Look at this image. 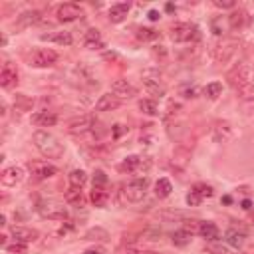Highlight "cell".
<instances>
[{
	"instance_id": "cell-27",
	"label": "cell",
	"mask_w": 254,
	"mask_h": 254,
	"mask_svg": "<svg viewBox=\"0 0 254 254\" xmlns=\"http://www.w3.org/2000/svg\"><path fill=\"white\" fill-rule=\"evenodd\" d=\"M107 199H109V193L105 187H93L91 191V203L95 207H105L107 205Z\"/></svg>"
},
{
	"instance_id": "cell-34",
	"label": "cell",
	"mask_w": 254,
	"mask_h": 254,
	"mask_svg": "<svg viewBox=\"0 0 254 254\" xmlns=\"http://www.w3.org/2000/svg\"><path fill=\"white\" fill-rule=\"evenodd\" d=\"M139 109L147 115H157L159 113V107H157V101L155 99H141L139 101Z\"/></svg>"
},
{
	"instance_id": "cell-41",
	"label": "cell",
	"mask_w": 254,
	"mask_h": 254,
	"mask_svg": "<svg viewBox=\"0 0 254 254\" xmlns=\"http://www.w3.org/2000/svg\"><path fill=\"white\" fill-rule=\"evenodd\" d=\"M201 201H203V199H201V197H199L195 191H191V193L187 195V205H189V207H197Z\"/></svg>"
},
{
	"instance_id": "cell-46",
	"label": "cell",
	"mask_w": 254,
	"mask_h": 254,
	"mask_svg": "<svg viewBox=\"0 0 254 254\" xmlns=\"http://www.w3.org/2000/svg\"><path fill=\"white\" fill-rule=\"evenodd\" d=\"M131 254H157L153 250H131Z\"/></svg>"
},
{
	"instance_id": "cell-16",
	"label": "cell",
	"mask_w": 254,
	"mask_h": 254,
	"mask_svg": "<svg viewBox=\"0 0 254 254\" xmlns=\"http://www.w3.org/2000/svg\"><path fill=\"white\" fill-rule=\"evenodd\" d=\"M32 123L38 125V127H52V125L58 123V115L54 111L44 109V111H38V113L32 115Z\"/></svg>"
},
{
	"instance_id": "cell-47",
	"label": "cell",
	"mask_w": 254,
	"mask_h": 254,
	"mask_svg": "<svg viewBox=\"0 0 254 254\" xmlns=\"http://www.w3.org/2000/svg\"><path fill=\"white\" fill-rule=\"evenodd\" d=\"M211 250H212V252H216V254H228L224 248H211Z\"/></svg>"
},
{
	"instance_id": "cell-26",
	"label": "cell",
	"mask_w": 254,
	"mask_h": 254,
	"mask_svg": "<svg viewBox=\"0 0 254 254\" xmlns=\"http://www.w3.org/2000/svg\"><path fill=\"white\" fill-rule=\"evenodd\" d=\"M40 20H42V12H40V10H28V12H24V14L18 18V26L26 28V26L38 24Z\"/></svg>"
},
{
	"instance_id": "cell-9",
	"label": "cell",
	"mask_w": 254,
	"mask_h": 254,
	"mask_svg": "<svg viewBox=\"0 0 254 254\" xmlns=\"http://www.w3.org/2000/svg\"><path fill=\"white\" fill-rule=\"evenodd\" d=\"M24 169L20 165H12V167H6L2 171V175H0V181H2L4 187H16L24 181Z\"/></svg>"
},
{
	"instance_id": "cell-31",
	"label": "cell",
	"mask_w": 254,
	"mask_h": 254,
	"mask_svg": "<svg viewBox=\"0 0 254 254\" xmlns=\"http://www.w3.org/2000/svg\"><path fill=\"white\" fill-rule=\"evenodd\" d=\"M32 103H34V99L24 95V93H16V97H14L16 111H28V109H32Z\"/></svg>"
},
{
	"instance_id": "cell-28",
	"label": "cell",
	"mask_w": 254,
	"mask_h": 254,
	"mask_svg": "<svg viewBox=\"0 0 254 254\" xmlns=\"http://www.w3.org/2000/svg\"><path fill=\"white\" fill-rule=\"evenodd\" d=\"M244 22H246V12H244V10H234V12L228 16V26H230L232 30L242 28Z\"/></svg>"
},
{
	"instance_id": "cell-1",
	"label": "cell",
	"mask_w": 254,
	"mask_h": 254,
	"mask_svg": "<svg viewBox=\"0 0 254 254\" xmlns=\"http://www.w3.org/2000/svg\"><path fill=\"white\" fill-rule=\"evenodd\" d=\"M32 141H34V147L48 159H60L64 155V145L48 131L40 129L32 135Z\"/></svg>"
},
{
	"instance_id": "cell-11",
	"label": "cell",
	"mask_w": 254,
	"mask_h": 254,
	"mask_svg": "<svg viewBox=\"0 0 254 254\" xmlns=\"http://www.w3.org/2000/svg\"><path fill=\"white\" fill-rule=\"evenodd\" d=\"M111 93L115 97H119V99H131V97L137 95V89L129 82H127V80H115L111 84Z\"/></svg>"
},
{
	"instance_id": "cell-29",
	"label": "cell",
	"mask_w": 254,
	"mask_h": 254,
	"mask_svg": "<svg viewBox=\"0 0 254 254\" xmlns=\"http://www.w3.org/2000/svg\"><path fill=\"white\" fill-rule=\"evenodd\" d=\"M68 181H70V187L82 189V187L85 185V181H87V175H85L82 169H76V171H72V173L68 175Z\"/></svg>"
},
{
	"instance_id": "cell-7",
	"label": "cell",
	"mask_w": 254,
	"mask_h": 254,
	"mask_svg": "<svg viewBox=\"0 0 254 254\" xmlns=\"http://www.w3.org/2000/svg\"><path fill=\"white\" fill-rule=\"evenodd\" d=\"M93 127H95L93 115H80V117H74L68 121V131L74 135H84V133L91 131Z\"/></svg>"
},
{
	"instance_id": "cell-19",
	"label": "cell",
	"mask_w": 254,
	"mask_h": 254,
	"mask_svg": "<svg viewBox=\"0 0 254 254\" xmlns=\"http://www.w3.org/2000/svg\"><path fill=\"white\" fill-rule=\"evenodd\" d=\"M127 14H129V4H127V2H119V4H113L109 8V20L113 24L123 22L127 18Z\"/></svg>"
},
{
	"instance_id": "cell-36",
	"label": "cell",
	"mask_w": 254,
	"mask_h": 254,
	"mask_svg": "<svg viewBox=\"0 0 254 254\" xmlns=\"http://www.w3.org/2000/svg\"><path fill=\"white\" fill-rule=\"evenodd\" d=\"M6 252L8 254H28V246L24 244V242H12V244H8L6 246Z\"/></svg>"
},
{
	"instance_id": "cell-44",
	"label": "cell",
	"mask_w": 254,
	"mask_h": 254,
	"mask_svg": "<svg viewBox=\"0 0 254 254\" xmlns=\"http://www.w3.org/2000/svg\"><path fill=\"white\" fill-rule=\"evenodd\" d=\"M183 95H185L187 99L197 97V89H195V87H183Z\"/></svg>"
},
{
	"instance_id": "cell-2",
	"label": "cell",
	"mask_w": 254,
	"mask_h": 254,
	"mask_svg": "<svg viewBox=\"0 0 254 254\" xmlns=\"http://www.w3.org/2000/svg\"><path fill=\"white\" fill-rule=\"evenodd\" d=\"M36 212L42 218H50V220H66L68 218V211L64 205L52 201V199H40L36 203Z\"/></svg>"
},
{
	"instance_id": "cell-10",
	"label": "cell",
	"mask_w": 254,
	"mask_h": 254,
	"mask_svg": "<svg viewBox=\"0 0 254 254\" xmlns=\"http://www.w3.org/2000/svg\"><path fill=\"white\" fill-rule=\"evenodd\" d=\"M56 16H58V20H62V22H74V20H78V18L84 16V8H82L80 4L68 2V4H62V6L58 8Z\"/></svg>"
},
{
	"instance_id": "cell-20",
	"label": "cell",
	"mask_w": 254,
	"mask_h": 254,
	"mask_svg": "<svg viewBox=\"0 0 254 254\" xmlns=\"http://www.w3.org/2000/svg\"><path fill=\"white\" fill-rule=\"evenodd\" d=\"M42 40H48V42H54V44H58V46H70L72 42H74V38H72V34L70 32H52V34H44L42 36Z\"/></svg>"
},
{
	"instance_id": "cell-6",
	"label": "cell",
	"mask_w": 254,
	"mask_h": 254,
	"mask_svg": "<svg viewBox=\"0 0 254 254\" xmlns=\"http://www.w3.org/2000/svg\"><path fill=\"white\" fill-rule=\"evenodd\" d=\"M58 60H60L58 52L48 50V48H40V50H34V52L30 54V64H32L34 68H50V66H54Z\"/></svg>"
},
{
	"instance_id": "cell-42",
	"label": "cell",
	"mask_w": 254,
	"mask_h": 254,
	"mask_svg": "<svg viewBox=\"0 0 254 254\" xmlns=\"http://www.w3.org/2000/svg\"><path fill=\"white\" fill-rule=\"evenodd\" d=\"M214 6H216V8H222V10H224V8H234L236 4L232 2V0H224V2H222V0H214Z\"/></svg>"
},
{
	"instance_id": "cell-30",
	"label": "cell",
	"mask_w": 254,
	"mask_h": 254,
	"mask_svg": "<svg viewBox=\"0 0 254 254\" xmlns=\"http://www.w3.org/2000/svg\"><path fill=\"white\" fill-rule=\"evenodd\" d=\"M171 191H173V185H171V181H169V179H159V181L155 183V195H157L159 199L169 197V195H171Z\"/></svg>"
},
{
	"instance_id": "cell-18",
	"label": "cell",
	"mask_w": 254,
	"mask_h": 254,
	"mask_svg": "<svg viewBox=\"0 0 254 254\" xmlns=\"http://www.w3.org/2000/svg\"><path fill=\"white\" fill-rule=\"evenodd\" d=\"M199 234L205 238V240H209V242H214V240H218L220 238V230H218V226L214 224V222H201L199 224Z\"/></svg>"
},
{
	"instance_id": "cell-15",
	"label": "cell",
	"mask_w": 254,
	"mask_h": 254,
	"mask_svg": "<svg viewBox=\"0 0 254 254\" xmlns=\"http://www.w3.org/2000/svg\"><path fill=\"white\" fill-rule=\"evenodd\" d=\"M10 234L14 236L16 242H24V244L38 240V230L28 228V226H12L10 228Z\"/></svg>"
},
{
	"instance_id": "cell-40",
	"label": "cell",
	"mask_w": 254,
	"mask_h": 254,
	"mask_svg": "<svg viewBox=\"0 0 254 254\" xmlns=\"http://www.w3.org/2000/svg\"><path fill=\"white\" fill-rule=\"evenodd\" d=\"M107 185V175L103 171H95L93 175V187H105Z\"/></svg>"
},
{
	"instance_id": "cell-4",
	"label": "cell",
	"mask_w": 254,
	"mask_h": 254,
	"mask_svg": "<svg viewBox=\"0 0 254 254\" xmlns=\"http://www.w3.org/2000/svg\"><path fill=\"white\" fill-rule=\"evenodd\" d=\"M226 80L230 84V87L236 91L248 84H252V70L246 66V64H236L228 74H226Z\"/></svg>"
},
{
	"instance_id": "cell-33",
	"label": "cell",
	"mask_w": 254,
	"mask_h": 254,
	"mask_svg": "<svg viewBox=\"0 0 254 254\" xmlns=\"http://www.w3.org/2000/svg\"><path fill=\"white\" fill-rule=\"evenodd\" d=\"M205 95L209 97V99H216L220 93H222V84H218V82H212V84H207L205 85Z\"/></svg>"
},
{
	"instance_id": "cell-5",
	"label": "cell",
	"mask_w": 254,
	"mask_h": 254,
	"mask_svg": "<svg viewBox=\"0 0 254 254\" xmlns=\"http://www.w3.org/2000/svg\"><path fill=\"white\" fill-rule=\"evenodd\" d=\"M147 189H149V179L143 177V179H133L131 183H127L125 185V197L127 201H131V203H139L145 199L147 195Z\"/></svg>"
},
{
	"instance_id": "cell-3",
	"label": "cell",
	"mask_w": 254,
	"mask_h": 254,
	"mask_svg": "<svg viewBox=\"0 0 254 254\" xmlns=\"http://www.w3.org/2000/svg\"><path fill=\"white\" fill-rule=\"evenodd\" d=\"M171 38L175 42H197L201 38V32L195 24H189V22H177L171 26Z\"/></svg>"
},
{
	"instance_id": "cell-37",
	"label": "cell",
	"mask_w": 254,
	"mask_h": 254,
	"mask_svg": "<svg viewBox=\"0 0 254 254\" xmlns=\"http://www.w3.org/2000/svg\"><path fill=\"white\" fill-rule=\"evenodd\" d=\"M193 191H195L201 199H207V197H212V195H214L212 187H209V185H201V183H199V185H195V187H193Z\"/></svg>"
},
{
	"instance_id": "cell-12",
	"label": "cell",
	"mask_w": 254,
	"mask_h": 254,
	"mask_svg": "<svg viewBox=\"0 0 254 254\" xmlns=\"http://www.w3.org/2000/svg\"><path fill=\"white\" fill-rule=\"evenodd\" d=\"M143 85H145V89L151 93V95H159V97H163L165 95V87L161 85V80H159V76L155 74V72H145L143 74Z\"/></svg>"
},
{
	"instance_id": "cell-48",
	"label": "cell",
	"mask_w": 254,
	"mask_h": 254,
	"mask_svg": "<svg viewBox=\"0 0 254 254\" xmlns=\"http://www.w3.org/2000/svg\"><path fill=\"white\" fill-rule=\"evenodd\" d=\"M242 209H250V201H242Z\"/></svg>"
},
{
	"instance_id": "cell-39",
	"label": "cell",
	"mask_w": 254,
	"mask_h": 254,
	"mask_svg": "<svg viewBox=\"0 0 254 254\" xmlns=\"http://www.w3.org/2000/svg\"><path fill=\"white\" fill-rule=\"evenodd\" d=\"M137 36H139L141 40H155L159 34H157L155 30H151V28H141V30L137 32Z\"/></svg>"
},
{
	"instance_id": "cell-23",
	"label": "cell",
	"mask_w": 254,
	"mask_h": 254,
	"mask_svg": "<svg viewBox=\"0 0 254 254\" xmlns=\"http://www.w3.org/2000/svg\"><path fill=\"white\" fill-rule=\"evenodd\" d=\"M234 46H236V42H232V40H228V42H224V44L216 46V50H214V58H216L218 62L228 60V58L234 54Z\"/></svg>"
},
{
	"instance_id": "cell-21",
	"label": "cell",
	"mask_w": 254,
	"mask_h": 254,
	"mask_svg": "<svg viewBox=\"0 0 254 254\" xmlns=\"http://www.w3.org/2000/svg\"><path fill=\"white\" fill-rule=\"evenodd\" d=\"M212 133H214V139H216V141H226V139L232 137V127H230L228 121H218V123L214 125Z\"/></svg>"
},
{
	"instance_id": "cell-8",
	"label": "cell",
	"mask_w": 254,
	"mask_h": 254,
	"mask_svg": "<svg viewBox=\"0 0 254 254\" xmlns=\"http://www.w3.org/2000/svg\"><path fill=\"white\" fill-rule=\"evenodd\" d=\"M28 169L36 181H46V179H52L54 175H58V167H54L48 161H32V163H28Z\"/></svg>"
},
{
	"instance_id": "cell-24",
	"label": "cell",
	"mask_w": 254,
	"mask_h": 254,
	"mask_svg": "<svg viewBox=\"0 0 254 254\" xmlns=\"http://www.w3.org/2000/svg\"><path fill=\"white\" fill-rule=\"evenodd\" d=\"M224 240H226L228 246L240 248V246L244 244V232H240V230H236V228H228V230L224 232Z\"/></svg>"
},
{
	"instance_id": "cell-25",
	"label": "cell",
	"mask_w": 254,
	"mask_h": 254,
	"mask_svg": "<svg viewBox=\"0 0 254 254\" xmlns=\"http://www.w3.org/2000/svg\"><path fill=\"white\" fill-rule=\"evenodd\" d=\"M64 199H66V203H68V205L82 207V205H84V191H82V189H78V187H70V189L66 191Z\"/></svg>"
},
{
	"instance_id": "cell-13",
	"label": "cell",
	"mask_w": 254,
	"mask_h": 254,
	"mask_svg": "<svg viewBox=\"0 0 254 254\" xmlns=\"http://www.w3.org/2000/svg\"><path fill=\"white\" fill-rule=\"evenodd\" d=\"M16 82H18V70L10 62H6L2 66V72H0V85L4 89H10L12 85H16Z\"/></svg>"
},
{
	"instance_id": "cell-35",
	"label": "cell",
	"mask_w": 254,
	"mask_h": 254,
	"mask_svg": "<svg viewBox=\"0 0 254 254\" xmlns=\"http://www.w3.org/2000/svg\"><path fill=\"white\" fill-rule=\"evenodd\" d=\"M236 93H238V97H240V99H244V101H252V99H254V84H248V85H244V87L236 89Z\"/></svg>"
},
{
	"instance_id": "cell-43",
	"label": "cell",
	"mask_w": 254,
	"mask_h": 254,
	"mask_svg": "<svg viewBox=\"0 0 254 254\" xmlns=\"http://www.w3.org/2000/svg\"><path fill=\"white\" fill-rule=\"evenodd\" d=\"M84 254H105V250L99 248V246H89V248L84 250Z\"/></svg>"
},
{
	"instance_id": "cell-22",
	"label": "cell",
	"mask_w": 254,
	"mask_h": 254,
	"mask_svg": "<svg viewBox=\"0 0 254 254\" xmlns=\"http://www.w3.org/2000/svg\"><path fill=\"white\" fill-rule=\"evenodd\" d=\"M84 44L89 50H101L103 48V40H101V36H99L97 30H87L85 32V38H84Z\"/></svg>"
},
{
	"instance_id": "cell-45",
	"label": "cell",
	"mask_w": 254,
	"mask_h": 254,
	"mask_svg": "<svg viewBox=\"0 0 254 254\" xmlns=\"http://www.w3.org/2000/svg\"><path fill=\"white\" fill-rule=\"evenodd\" d=\"M149 20H153V22L159 20V12H157V10H151V12H149Z\"/></svg>"
},
{
	"instance_id": "cell-32",
	"label": "cell",
	"mask_w": 254,
	"mask_h": 254,
	"mask_svg": "<svg viewBox=\"0 0 254 254\" xmlns=\"http://www.w3.org/2000/svg\"><path fill=\"white\" fill-rule=\"evenodd\" d=\"M191 238H193V234H191L189 230H185V228L173 232V242H175L177 246H187V244L191 242Z\"/></svg>"
},
{
	"instance_id": "cell-14",
	"label": "cell",
	"mask_w": 254,
	"mask_h": 254,
	"mask_svg": "<svg viewBox=\"0 0 254 254\" xmlns=\"http://www.w3.org/2000/svg\"><path fill=\"white\" fill-rule=\"evenodd\" d=\"M143 165L145 167H151V163L139 155H129L125 157L123 163H121V171H127V173H137V171H143Z\"/></svg>"
},
{
	"instance_id": "cell-17",
	"label": "cell",
	"mask_w": 254,
	"mask_h": 254,
	"mask_svg": "<svg viewBox=\"0 0 254 254\" xmlns=\"http://www.w3.org/2000/svg\"><path fill=\"white\" fill-rule=\"evenodd\" d=\"M119 105H121V99H119V97H115L113 93H103V95L97 99L95 109H97V111H113V109H117Z\"/></svg>"
},
{
	"instance_id": "cell-38",
	"label": "cell",
	"mask_w": 254,
	"mask_h": 254,
	"mask_svg": "<svg viewBox=\"0 0 254 254\" xmlns=\"http://www.w3.org/2000/svg\"><path fill=\"white\" fill-rule=\"evenodd\" d=\"M85 238H89V240H107L109 234H107L103 228H91V230L85 234Z\"/></svg>"
}]
</instances>
